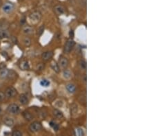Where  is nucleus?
Returning <instances> with one entry per match:
<instances>
[{"instance_id": "1", "label": "nucleus", "mask_w": 155, "mask_h": 136, "mask_svg": "<svg viewBox=\"0 0 155 136\" xmlns=\"http://www.w3.org/2000/svg\"><path fill=\"white\" fill-rule=\"evenodd\" d=\"M41 129H42V124L41 122H39L38 121L33 122L29 126V129L32 133H37V132L40 131Z\"/></svg>"}, {"instance_id": "2", "label": "nucleus", "mask_w": 155, "mask_h": 136, "mask_svg": "<svg viewBox=\"0 0 155 136\" xmlns=\"http://www.w3.org/2000/svg\"><path fill=\"white\" fill-rule=\"evenodd\" d=\"M29 19L33 23H37L40 21L41 19V14L38 11H35L29 16Z\"/></svg>"}, {"instance_id": "3", "label": "nucleus", "mask_w": 155, "mask_h": 136, "mask_svg": "<svg viewBox=\"0 0 155 136\" xmlns=\"http://www.w3.org/2000/svg\"><path fill=\"white\" fill-rule=\"evenodd\" d=\"M15 8V5L11 3V2H7L5 3L2 6V11L6 14H10L14 10Z\"/></svg>"}, {"instance_id": "4", "label": "nucleus", "mask_w": 155, "mask_h": 136, "mask_svg": "<svg viewBox=\"0 0 155 136\" xmlns=\"http://www.w3.org/2000/svg\"><path fill=\"white\" fill-rule=\"evenodd\" d=\"M7 111L8 112L11 114H17L19 111V107L17 104L15 103H12L8 105L7 107Z\"/></svg>"}, {"instance_id": "5", "label": "nucleus", "mask_w": 155, "mask_h": 136, "mask_svg": "<svg viewBox=\"0 0 155 136\" xmlns=\"http://www.w3.org/2000/svg\"><path fill=\"white\" fill-rule=\"evenodd\" d=\"M17 90L13 87H10L5 91V96L8 98H11L17 94Z\"/></svg>"}, {"instance_id": "6", "label": "nucleus", "mask_w": 155, "mask_h": 136, "mask_svg": "<svg viewBox=\"0 0 155 136\" xmlns=\"http://www.w3.org/2000/svg\"><path fill=\"white\" fill-rule=\"evenodd\" d=\"M74 46V41H73L72 39H68L67 42L66 43L65 46H64V52L66 53H69L73 50V48Z\"/></svg>"}, {"instance_id": "7", "label": "nucleus", "mask_w": 155, "mask_h": 136, "mask_svg": "<svg viewBox=\"0 0 155 136\" xmlns=\"http://www.w3.org/2000/svg\"><path fill=\"white\" fill-rule=\"evenodd\" d=\"M68 64L69 61L67 59V58H66L64 56H61L60 58L59 61V66L60 68L65 69L68 66Z\"/></svg>"}, {"instance_id": "8", "label": "nucleus", "mask_w": 155, "mask_h": 136, "mask_svg": "<svg viewBox=\"0 0 155 136\" xmlns=\"http://www.w3.org/2000/svg\"><path fill=\"white\" fill-rule=\"evenodd\" d=\"M3 122L6 126L8 127H12L15 124V121L12 118L9 116H5L3 118Z\"/></svg>"}, {"instance_id": "9", "label": "nucleus", "mask_w": 155, "mask_h": 136, "mask_svg": "<svg viewBox=\"0 0 155 136\" xmlns=\"http://www.w3.org/2000/svg\"><path fill=\"white\" fill-rule=\"evenodd\" d=\"M53 55H54L53 52H52V51H47V52H44V53L42 54V55H41V58H42V59H43L44 61H49L50 59H51L52 58Z\"/></svg>"}, {"instance_id": "10", "label": "nucleus", "mask_w": 155, "mask_h": 136, "mask_svg": "<svg viewBox=\"0 0 155 136\" xmlns=\"http://www.w3.org/2000/svg\"><path fill=\"white\" fill-rule=\"evenodd\" d=\"M22 32L23 34H26V35H29V34H32L34 33V28L30 26H26L22 28Z\"/></svg>"}, {"instance_id": "11", "label": "nucleus", "mask_w": 155, "mask_h": 136, "mask_svg": "<svg viewBox=\"0 0 155 136\" xmlns=\"http://www.w3.org/2000/svg\"><path fill=\"white\" fill-rule=\"evenodd\" d=\"M19 101L22 105H27L29 102V100L26 94H21L19 97Z\"/></svg>"}, {"instance_id": "12", "label": "nucleus", "mask_w": 155, "mask_h": 136, "mask_svg": "<svg viewBox=\"0 0 155 136\" xmlns=\"http://www.w3.org/2000/svg\"><path fill=\"white\" fill-rule=\"evenodd\" d=\"M66 89L70 94H74L76 91V86L73 83H68L66 85Z\"/></svg>"}, {"instance_id": "13", "label": "nucleus", "mask_w": 155, "mask_h": 136, "mask_svg": "<svg viewBox=\"0 0 155 136\" xmlns=\"http://www.w3.org/2000/svg\"><path fill=\"white\" fill-rule=\"evenodd\" d=\"M19 68L22 70H28L30 69V64L27 61L23 60L19 63Z\"/></svg>"}, {"instance_id": "14", "label": "nucleus", "mask_w": 155, "mask_h": 136, "mask_svg": "<svg viewBox=\"0 0 155 136\" xmlns=\"http://www.w3.org/2000/svg\"><path fill=\"white\" fill-rule=\"evenodd\" d=\"M54 10H55V12L56 13V14H57L58 15H61V14H62L65 13V8L61 5H57L54 8Z\"/></svg>"}, {"instance_id": "15", "label": "nucleus", "mask_w": 155, "mask_h": 136, "mask_svg": "<svg viewBox=\"0 0 155 136\" xmlns=\"http://www.w3.org/2000/svg\"><path fill=\"white\" fill-rule=\"evenodd\" d=\"M50 67L53 69V71L57 73V74L60 72V68L59 66V64L57 63V62L55 61H54V60H52L51 61V63H50Z\"/></svg>"}, {"instance_id": "16", "label": "nucleus", "mask_w": 155, "mask_h": 136, "mask_svg": "<svg viewBox=\"0 0 155 136\" xmlns=\"http://www.w3.org/2000/svg\"><path fill=\"white\" fill-rule=\"evenodd\" d=\"M52 115L55 116V118H57V119H61L64 117V114L63 113L59 110V109H55L52 111Z\"/></svg>"}, {"instance_id": "17", "label": "nucleus", "mask_w": 155, "mask_h": 136, "mask_svg": "<svg viewBox=\"0 0 155 136\" xmlns=\"http://www.w3.org/2000/svg\"><path fill=\"white\" fill-rule=\"evenodd\" d=\"M9 74V70L6 68H3L0 70V78H5Z\"/></svg>"}, {"instance_id": "18", "label": "nucleus", "mask_w": 155, "mask_h": 136, "mask_svg": "<svg viewBox=\"0 0 155 136\" xmlns=\"http://www.w3.org/2000/svg\"><path fill=\"white\" fill-rule=\"evenodd\" d=\"M22 43H23V44L26 47H29V46H30L31 44H32V41H31V39H30V38H28L27 36H26V37H23V39H22Z\"/></svg>"}, {"instance_id": "19", "label": "nucleus", "mask_w": 155, "mask_h": 136, "mask_svg": "<svg viewBox=\"0 0 155 136\" xmlns=\"http://www.w3.org/2000/svg\"><path fill=\"white\" fill-rule=\"evenodd\" d=\"M22 115H23V118H25L26 120L28 121H30V120H32V116L31 113H30V112H28L27 111H23V113H22Z\"/></svg>"}, {"instance_id": "20", "label": "nucleus", "mask_w": 155, "mask_h": 136, "mask_svg": "<svg viewBox=\"0 0 155 136\" xmlns=\"http://www.w3.org/2000/svg\"><path fill=\"white\" fill-rule=\"evenodd\" d=\"M63 76L66 79H70L72 77V73L68 69H65L64 70V72H63Z\"/></svg>"}, {"instance_id": "21", "label": "nucleus", "mask_w": 155, "mask_h": 136, "mask_svg": "<svg viewBox=\"0 0 155 136\" xmlns=\"http://www.w3.org/2000/svg\"><path fill=\"white\" fill-rule=\"evenodd\" d=\"M75 133H76L77 136H84V134H85L83 129L82 128H80V127H78L75 129Z\"/></svg>"}, {"instance_id": "22", "label": "nucleus", "mask_w": 155, "mask_h": 136, "mask_svg": "<svg viewBox=\"0 0 155 136\" xmlns=\"http://www.w3.org/2000/svg\"><path fill=\"white\" fill-rule=\"evenodd\" d=\"M40 85L41 86L44 87H48L50 86V82L48 80H46V79H43L41 80L40 82Z\"/></svg>"}, {"instance_id": "23", "label": "nucleus", "mask_w": 155, "mask_h": 136, "mask_svg": "<svg viewBox=\"0 0 155 136\" xmlns=\"http://www.w3.org/2000/svg\"><path fill=\"white\" fill-rule=\"evenodd\" d=\"M79 67H80V68H81V69L85 70V69H86L87 67L86 61H84V60H81V61L79 62Z\"/></svg>"}, {"instance_id": "24", "label": "nucleus", "mask_w": 155, "mask_h": 136, "mask_svg": "<svg viewBox=\"0 0 155 136\" xmlns=\"http://www.w3.org/2000/svg\"><path fill=\"white\" fill-rule=\"evenodd\" d=\"M50 126L51 127H52V129L55 130V131H58V129H59V126H58V124H56L54 122H50Z\"/></svg>"}, {"instance_id": "25", "label": "nucleus", "mask_w": 155, "mask_h": 136, "mask_svg": "<svg viewBox=\"0 0 155 136\" xmlns=\"http://www.w3.org/2000/svg\"><path fill=\"white\" fill-rule=\"evenodd\" d=\"M77 108L78 107L76 104H73L71 107H70V111H72L73 113H76L77 112Z\"/></svg>"}, {"instance_id": "26", "label": "nucleus", "mask_w": 155, "mask_h": 136, "mask_svg": "<svg viewBox=\"0 0 155 136\" xmlns=\"http://www.w3.org/2000/svg\"><path fill=\"white\" fill-rule=\"evenodd\" d=\"M12 136H22V133L20 131L16 130V131H14L12 133Z\"/></svg>"}, {"instance_id": "27", "label": "nucleus", "mask_w": 155, "mask_h": 136, "mask_svg": "<svg viewBox=\"0 0 155 136\" xmlns=\"http://www.w3.org/2000/svg\"><path fill=\"white\" fill-rule=\"evenodd\" d=\"M7 36V32L5 30H0V39Z\"/></svg>"}, {"instance_id": "28", "label": "nucleus", "mask_w": 155, "mask_h": 136, "mask_svg": "<svg viewBox=\"0 0 155 136\" xmlns=\"http://www.w3.org/2000/svg\"><path fill=\"white\" fill-rule=\"evenodd\" d=\"M44 65H43L42 63L39 64L37 65V70H39V71H41L42 69H44Z\"/></svg>"}, {"instance_id": "29", "label": "nucleus", "mask_w": 155, "mask_h": 136, "mask_svg": "<svg viewBox=\"0 0 155 136\" xmlns=\"http://www.w3.org/2000/svg\"><path fill=\"white\" fill-rule=\"evenodd\" d=\"M44 26H43L39 27V29L38 30V32H37V33H38L39 35H41V34L43 33V32H44Z\"/></svg>"}, {"instance_id": "30", "label": "nucleus", "mask_w": 155, "mask_h": 136, "mask_svg": "<svg viewBox=\"0 0 155 136\" xmlns=\"http://www.w3.org/2000/svg\"><path fill=\"white\" fill-rule=\"evenodd\" d=\"M5 94L3 92H0V102L3 101V100L4 99Z\"/></svg>"}, {"instance_id": "31", "label": "nucleus", "mask_w": 155, "mask_h": 136, "mask_svg": "<svg viewBox=\"0 0 155 136\" xmlns=\"http://www.w3.org/2000/svg\"><path fill=\"white\" fill-rule=\"evenodd\" d=\"M69 36H70V38H73L74 36V31L72 30H70V32H69Z\"/></svg>"}]
</instances>
